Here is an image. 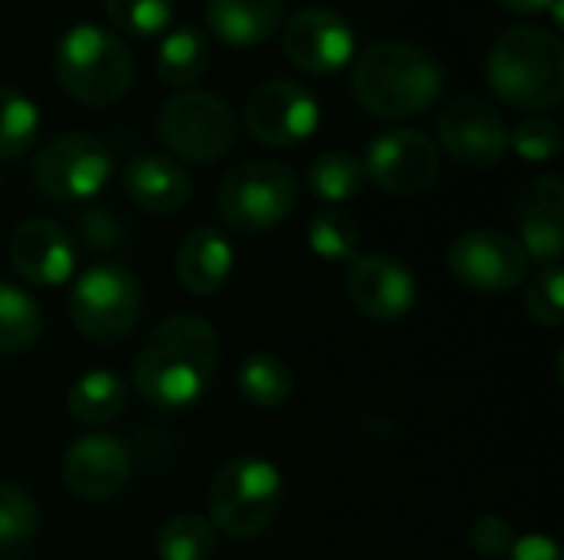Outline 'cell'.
<instances>
[{
  "instance_id": "1",
  "label": "cell",
  "mask_w": 564,
  "mask_h": 560,
  "mask_svg": "<svg viewBox=\"0 0 564 560\" xmlns=\"http://www.w3.org/2000/svg\"><path fill=\"white\" fill-rule=\"evenodd\" d=\"M221 343L215 327L195 314L162 320L135 356L132 380L155 409H185L198 403L218 370Z\"/></svg>"
},
{
  "instance_id": "2",
  "label": "cell",
  "mask_w": 564,
  "mask_h": 560,
  "mask_svg": "<svg viewBox=\"0 0 564 560\" xmlns=\"http://www.w3.org/2000/svg\"><path fill=\"white\" fill-rule=\"evenodd\" d=\"M446 86L440 59L413 40H380L354 66L357 102L380 119L426 112Z\"/></svg>"
},
{
  "instance_id": "3",
  "label": "cell",
  "mask_w": 564,
  "mask_h": 560,
  "mask_svg": "<svg viewBox=\"0 0 564 560\" xmlns=\"http://www.w3.org/2000/svg\"><path fill=\"white\" fill-rule=\"evenodd\" d=\"M486 79L492 92L525 112L552 109L564 96V46L558 33L522 23L496 36L486 53Z\"/></svg>"
},
{
  "instance_id": "4",
  "label": "cell",
  "mask_w": 564,
  "mask_h": 560,
  "mask_svg": "<svg viewBox=\"0 0 564 560\" xmlns=\"http://www.w3.org/2000/svg\"><path fill=\"white\" fill-rule=\"evenodd\" d=\"M53 69L59 86L83 106H112L135 79L129 46L96 23H76L59 36Z\"/></svg>"
},
{
  "instance_id": "5",
  "label": "cell",
  "mask_w": 564,
  "mask_h": 560,
  "mask_svg": "<svg viewBox=\"0 0 564 560\" xmlns=\"http://www.w3.org/2000/svg\"><path fill=\"white\" fill-rule=\"evenodd\" d=\"M281 469L261 455H238L225 462L208 492L212 528L235 541L261 538L281 508Z\"/></svg>"
},
{
  "instance_id": "6",
  "label": "cell",
  "mask_w": 564,
  "mask_h": 560,
  "mask_svg": "<svg viewBox=\"0 0 564 560\" xmlns=\"http://www.w3.org/2000/svg\"><path fill=\"white\" fill-rule=\"evenodd\" d=\"M297 205V175L274 158L235 165L218 188L221 221L241 234H261L288 221Z\"/></svg>"
},
{
  "instance_id": "7",
  "label": "cell",
  "mask_w": 564,
  "mask_h": 560,
  "mask_svg": "<svg viewBox=\"0 0 564 560\" xmlns=\"http://www.w3.org/2000/svg\"><path fill=\"white\" fill-rule=\"evenodd\" d=\"M142 310V287L122 264H93L79 274L69 294V320L93 343L126 340Z\"/></svg>"
},
{
  "instance_id": "8",
  "label": "cell",
  "mask_w": 564,
  "mask_h": 560,
  "mask_svg": "<svg viewBox=\"0 0 564 560\" xmlns=\"http://www.w3.org/2000/svg\"><path fill=\"white\" fill-rule=\"evenodd\" d=\"M159 139L185 162H215L235 149L238 116L215 92H178L159 112Z\"/></svg>"
},
{
  "instance_id": "9",
  "label": "cell",
  "mask_w": 564,
  "mask_h": 560,
  "mask_svg": "<svg viewBox=\"0 0 564 560\" xmlns=\"http://www.w3.org/2000/svg\"><path fill=\"white\" fill-rule=\"evenodd\" d=\"M112 175V152L89 132L50 139L33 158V188L50 201H86Z\"/></svg>"
},
{
  "instance_id": "10",
  "label": "cell",
  "mask_w": 564,
  "mask_h": 560,
  "mask_svg": "<svg viewBox=\"0 0 564 560\" xmlns=\"http://www.w3.org/2000/svg\"><path fill=\"white\" fill-rule=\"evenodd\" d=\"M446 261H449V274L463 287L479 294H506L519 287L532 264L519 238L496 228H476L459 234Z\"/></svg>"
},
{
  "instance_id": "11",
  "label": "cell",
  "mask_w": 564,
  "mask_h": 560,
  "mask_svg": "<svg viewBox=\"0 0 564 560\" xmlns=\"http://www.w3.org/2000/svg\"><path fill=\"white\" fill-rule=\"evenodd\" d=\"M245 122L258 142L274 149H294L314 135L321 122V106L307 86L294 79H271L248 96Z\"/></svg>"
},
{
  "instance_id": "12",
  "label": "cell",
  "mask_w": 564,
  "mask_h": 560,
  "mask_svg": "<svg viewBox=\"0 0 564 560\" xmlns=\"http://www.w3.org/2000/svg\"><path fill=\"white\" fill-rule=\"evenodd\" d=\"M344 294L360 317L373 323H397L416 304V277L393 254H357L347 264Z\"/></svg>"
},
{
  "instance_id": "13",
  "label": "cell",
  "mask_w": 564,
  "mask_h": 560,
  "mask_svg": "<svg viewBox=\"0 0 564 560\" xmlns=\"http://www.w3.org/2000/svg\"><path fill=\"white\" fill-rule=\"evenodd\" d=\"M364 172L390 195H423L440 178V149L420 129H390L370 142Z\"/></svg>"
},
{
  "instance_id": "14",
  "label": "cell",
  "mask_w": 564,
  "mask_h": 560,
  "mask_svg": "<svg viewBox=\"0 0 564 560\" xmlns=\"http://www.w3.org/2000/svg\"><path fill=\"white\" fill-rule=\"evenodd\" d=\"M440 142L459 165L492 168L509 152V125L486 99L459 96L440 116Z\"/></svg>"
},
{
  "instance_id": "15",
  "label": "cell",
  "mask_w": 564,
  "mask_h": 560,
  "mask_svg": "<svg viewBox=\"0 0 564 560\" xmlns=\"http://www.w3.org/2000/svg\"><path fill=\"white\" fill-rule=\"evenodd\" d=\"M354 43L357 36L350 23L337 10H327V7L297 10L284 23L288 59L311 76H327V73L344 69L354 56Z\"/></svg>"
},
{
  "instance_id": "16",
  "label": "cell",
  "mask_w": 564,
  "mask_h": 560,
  "mask_svg": "<svg viewBox=\"0 0 564 560\" xmlns=\"http://www.w3.org/2000/svg\"><path fill=\"white\" fill-rule=\"evenodd\" d=\"M132 475V459L126 442L106 432H89L69 446L63 455V482L83 502H109L126 488Z\"/></svg>"
},
{
  "instance_id": "17",
  "label": "cell",
  "mask_w": 564,
  "mask_h": 560,
  "mask_svg": "<svg viewBox=\"0 0 564 560\" xmlns=\"http://www.w3.org/2000/svg\"><path fill=\"white\" fill-rule=\"evenodd\" d=\"M10 264L36 287H59L76 271V244L63 224L50 218H30L17 224L10 238Z\"/></svg>"
},
{
  "instance_id": "18",
  "label": "cell",
  "mask_w": 564,
  "mask_h": 560,
  "mask_svg": "<svg viewBox=\"0 0 564 560\" xmlns=\"http://www.w3.org/2000/svg\"><path fill=\"white\" fill-rule=\"evenodd\" d=\"M519 244L529 254V261L558 264L564 251V182L558 175H539L532 178L519 198Z\"/></svg>"
},
{
  "instance_id": "19",
  "label": "cell",
  "mask_w": 564,
  "mask_h": 560,
  "mask_svg": "<svg viewBox=\"0 0 564 560\" xmlns=\"http://www.w3.org/2000/svg\"><path fill=\"white\" fill-rule=\"evenodd\" d=\"M122 188L132 198V205L149 215H175L192 198L188 172L175 158L159 152H142L129 158L122 168Z\"/></svg>"
},
{
  "instance_id": "20",
  "label": "cell",
  "mask_w": 564,
  "mask_h": 560,
  "mask_svg": "<svg viewBox=\"0 0 564 560\" xmlns=\"http://www.w3.org/2000/svg\"><path fill=\"white\" fill-rule=\"evenodd\" d=\"M235 271V248L218 228H195L185 234L175 254V274L195 297L218 294Z\"/></svg>"
},
{
  "instance_id": "21",
  "label": "cell",
  "mask_w": 564,
  "mask_h": 560,
  "mask_svg": "<svg viewBox=\"0 0 564 560\" xmlns=\"http://www.w3.org/2000/svg\"><path fill=\"white\" fill-rule=\"evenodd\" d=\"M205 20L221 43L251 50L278 33L284 20V0H208Z\"/></svg>"
},
{
  "instance_id": "22",
  "label": "cell",
  "mask_w": 564,
  "mask_h": 560,
  "mask_svg": "<svg viewBox=\"0 0 564 560\" xmlns=\"http://www.w3.org/2000/svg\"><path fill=\"white\" fill-rule=\"evenodd\" d=\"M126 383L112 370H89L83 373L66 393V413L79 426H106L126 409Z\"/></svg>"
},
{
  "instance_id": "23",
  "label": "cell",
  "mask_w": 564,
  "mask_h": 560,
  "mask_svg": "<svg viewBox=\"0 0 564 560\" xmlns=\"http://www.w3.org/2000/svg\"><path fill=\"white\" fill-rule=\"evenodd\" d=\"M212 63V46L208 36L195 26H175L162 36L159 53H155V73L165 86L185 89L205 76Z\"/></svg>"
},
{
  "instance_id": "24",
  "label": "cell",
  "mask_w": 564,
  "mask_h": 560,
  "mask_svg": "<svg viewBox=\"0 0 564 560\" xmlns=\"http://www.w3.org/2000/svg\"><path fill=\"white\" fill-rule=\"evenodd\" d=\"M238 393L258 409H278L294 393V373L274 353H251L238 366Z\"/></svg>"
},
{
  "instance_id": "25",
  "label": "cell",
  "mask_w": 564,
  "mask_h": 560,
  "mask_svg": "<svg viewBox=\"0 0 564 560\" xmlns=\"http://www.w3.org/2000/svg\"><path fill=\"white\" fill-rule=\"evenodd\" d=\"M40 508L33 495L13 482H0V560H20L36 541Z\"/></svg>"
},
{
  "instance_id": "26",
  "label": "cell",
  "mask_w": 564,
  "mask_h": 560,
  "mask_svg": "<svg viewBox=\"0 0 564 560\" xmlns=\"http://www.w3.org/2000/svg\"><path fill=\"white\" fill-rule=\"evenodd\" d=\"M43 333V310L40 304L0 281V353H26Z\"/></svg>"
},
{
  "instance_id": "27",
  "label": "cell",
  "mask_w": 564,
  "mask_h": 560,
  "mask_svg": "<svg viewBox=\"0 0 564 560\" xmlns=\"http://www.w3.org/2000/svg\"><path fill=\"white\" fill-rule=\"evenodd\" d=\"M364 182H367L364 162L344 149L321 152L307 168V185L321 201H347V198L360 195Z\"/></svg>"
},
{
  "instance_id": "28",
  "label": "cell",
  "mask_w": 564,
  "mask_h": 560,
  "mask_svg": "<svg viewBox=\"0 0 564 560\" xmlns=\"http://www.w3.org/2000/svg\"><path fill=\"white\" fill-rule=\"evenodd\" d=\"M218 531L202 515H175L169 518L155 535V554L159 560H212Z\"/></svg>"
},
{
  "instance_id": "29",
  "label": "cell",
  "mask_w": 564,
  "mask_h": 560,
  "mask_svg": "<svg viewBox=\"0 0 564 560\" xmlns=\"http://www.w3.org/2000/svg\"><path fill=\"white\" fill-rule=\"evenodd\" d=\"M40 132V109L13 86H0V162L20 158L33 149Z\"/></svg>"
},
{
  "instance_id": "30",
  "label": "cell",
  "mask_w": 564,
  "mask_h": 560,
  "mask_svg": "<svg viewBox=\"0 0 564 560\" xmlns=\"http://www.w3.org/2000/svg\"><path fill=\"white\" fill-rule=\"evenodd\" d=\"M307 241L314 254L327 261H354L360 251V228L344 211H317L307 224Z\"/></svg>"
},
{
  "instance_id": "31",
  "label": "cell",
  "mask_w": 564,
  "mask_h": 560,
  "mask_svg": "<svg viewBox=\"0 0 564 560\" xmlns=\"http://www.w3.org/2000/svg\"><path fill=\"white\" fill-rule=\"evenodd\" d=\"M106 17L129 36H155L172 23L175 0H102Z\"/></svg>"
},
{
  "instance_id": "32",
  "label": "cell",
  "mask_w": 564,
  "mask_h": 560,
  "mask_svg": "<svg viewBox=\"0 0 564 560\" xmlns=\"http://www.w3.org/2000/svg\"><path fill=\"white\" fill-rule=\"evenodd\" d=\"M562 125L552 116H529L509 132V145L525 162H552L562 152Z\"/></svg>"
},
{
  "instance_id": "33",
  "label": "cell",
  "mask_w": 564,
  "mask_h": 560,
  "mask_svg": "<svg viewBox=\"0 0 564 560\" xmlns=\"http://www.w3.org/2000/svg\"><path fill=\"white\" fill-rule=\"evenodd\" d=\"M525 307L532 314L535 323L542 327H562L564 323V274L558 264H545L529 294H525Z\"/></svg>"
},
{
  "instance_id": "34",
  "label": "cell",
  "mask_w": 564,
  "mask_h": 560,
  "mask_svg": "<svg viewBox=\"0 0 564 560\" xmlns=\"http://www.w3.org/2000/svg\"><path fill=\"white\" fill-rule=\"evenodd\" d=\"M516 525L499 518V515H482L473 531H469V545L479 558H506L516 545Z\"/></svg>"
},
{
  "instance_id": "35",
  "label": "cell",
  "mask_w": 564,
  "mask_h": 560,
  "mask_svg": "<svg viewBox=\"0 0 564 560\" xmlns=\"http://www.w3.org/2000/svg\"><path fill=\"white\" fill-rule=\"evenodd\" d=\"M79 238L86 241V248L93 251H109V248H119L122 238H126V224L106 211V208H93L79 218Z\"/></svg>"
},
{
  "instance_id": "36",
  "label": "cell",
  "mask_w": 564,
  "mask_h": 560,
  "mask_svg": "<svg viewBox=\"0 0 564 560\" xmlns=\"http://www.w3.org/2000/svg\"><path fill=\"white\" fill-rule=\"evenodd\" d=\"M509 560H564L558 541H552L549 535H525L516 538L512 551L506 554Z\"/></svg>"
},
{
  "instance_id": "37",
  "label": "cell",
  "mask_w": 564,
  "mask_h": 560,
  "mask_svg": "<svg viewBox=\"0 0 564 560\" xmlns=\"http://www.w3.org/2000/svg\"><path fill=\"white\" fill-rule=\"evenodd\" d=\"M506 10H512V13H545L555 0H499Z\"/></svg>"
},
{
  "instance_id": "38",
  "label": "cell",
  "mask_w": 564,
  "mask_h": 560,
  "mask_svg": "<svg viewBox=\"0 0 564 560\" xmlns=\"http://www.w3.org/2000/svg\"><path fill=\"white\" fill-rule=\"evenodd\" d=\"M0 185H3V175H0Z\"/></svg>"
}]
</instances>
